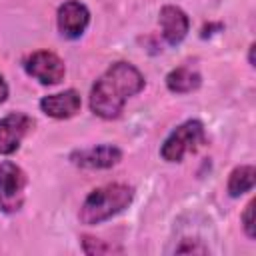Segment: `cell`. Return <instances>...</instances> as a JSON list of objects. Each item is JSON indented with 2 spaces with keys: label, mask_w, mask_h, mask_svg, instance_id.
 <instances>
[{
  "label": "cell",
  "mask_w": 256,
  "mask_h": 256,
  "mask_svg": "<svg viewBox=\"0 0 256 256\" xmlns=\"http://www.w3.org/2000/svg\"><path fill=\"white\" fill-rule=\"evenodd\" d=\"M144 88V76L128 62L112 64L92 86L90 108L96 116L112 120L118 118L126 100Z\"/></svg>",
  "instance_id": "1"
},
{
  "label": "cell",
  "mask_w": 256,
  "mask_h": 256,
  "mask_svg": "<svg viewBox=\"0 0 256 256\" xmlns=\"http://www.w3.org/2000/svg\"><path fill=\"white\" fill-rule=\"evenodd\" d=\"M132 198H134V190L126 184H108V186L96 188L84 200L78 218L82 224H88V226L100 224L116 216L124 208H128Z\"/></svg>",
  "instance_id": "2"
},
{
  "label": "cell",
  "mask_w": 256,
  "mask_h": 256,
  "mask_svg": "<svg viewBox=\"0 0 256 256\" xmlns=\"http://www.w3.org/2000/svg\"><path fill=\"white\" fill-rule=\"evenodd\" d=\"M204 142V126L198 120L180 124L162 144V158L168 162H180L188 152H194Z\"/></svg>",
  "instance_id": "3"
},
{
  "label": "cell",
  "mask_w": 256,
  "mask_h": 256,
  "mask_svg": "<svg viewBox=\"0 0 256 256\" xmlns=\"http://www.w3.org/2000/svg\"><path fill=\"white\" fill-rule=\"evenodd\" d=\"M26 174L10 160L0 164V208L4 212H16L24 204Z\"/></svg>",
  "instance_id": "4"
},
{
  "label": "cell",
  "mask_w": 256,
  "mask_h": 256,
  "mask_svg": "<svg viewBox=\"0 0 256 256\" xmlns=\"http://www.w3.org/2000/svg\"><path fill=\"white\" fill-rule=\"evenodd\" d=\"M24 68L40 84H58L66 72L64 62L54 52H48V50H38L32 56H28L24 62Z\"/></svg>",
  "instance_id": "5"
},
{
  "label": "cell",
  "mask_w": 256,
  "mask_h": 256,
  "mask_svg": "<svg viewBox=\"0 0 256 256\" xmlns=\"http://www.w3.org/2000/svg\"><path fill=\"white\" fill-rule=\"evenodd\" d=\"M34 126L32 118L22 112H12L0 120V154H12L18 150L26 132Z\"/></svg>",
  "instance_id": "6"
},
{
  "label": "cell",
  "mask_w": 256,
  "mask_h": 256,
  "mask_svg": "<svg viewBox=\"0 0 256 256\" xmlns=\"http://www.w3.org/2000/svg\"><path fill=\"white\" fill-rule=\"evenodd\" d=\"M90 22L88 8L78 0H68L58 8V30L64 38H78Z\"/></svg>",
  "instance_id": "7"
},
{
  "label": "cell",
  "mask_w": 256,
  "mask_h": 256,
  "mask_svg": "<svg viewBox=\"0 0 256 256\" xmlns=\"http://www.w3.org/2000/svg\"><path fill=\"white\" fill-rule=\"evenodd\" d=\"M122 158L120 148L112 146V144H100L88 150H80L72 154V162L82 166V168H92V170H100V168H112L114 164H118Z\"/></svg>",
  "instance_id": "8"
},
{
  "label": "cell",
  "mask_w": 256,
  "mask_h": 256,
  "mask_svg": "<svg viewBox=\"0 0 256 256\" xmlns=\"http://www.w3.org/2000/svg\"><path fill=\"white\" fill-rule=\"evenodd\" d=\"M80 104L82 102H80V96L76 90H64L60 94H50L40 100L42 112L52 118H58V120L74 116L80 110Z\"/></svg>",
  "instance_id": "9"
},
{
  "label": "cell",
  "mask_w": 256,
  "mask_h": 256,
  "mask_svg": "<svg viewBox=\"0 0 256 256\" xmlns=\"http://www.w3.org/2000/svg\"><path fill=\"white\" fill-rule=\"evenodd\" d=\"M160 26H162L164 40L176 46L184 40L188 32V16L178 6H164L160 10Z\"/></svg>",
  "instance_id": "10"
},
{
  "label": "cell",
  "mask_w": 256,
  "mask_h": 256,
  "mask_svg": "<svg viewBox=\"0 0 256 256\" xmlns=\"http://www.w3.org/2000/svg\"><path fill=\"white\" fill-rule=\"evenodd\" d=\"M166 86L176 92V94H186L192 92L200 86V74L196 70H192L190 66H180L174 68L168 76H166Z\"/></svg>",
  "instance_id": "11"
},
{
  "label": "cell",
  "mask_w": 256,
  "mask_h": 256,
  "mask_svg": "<svg viewBox=\"0 0 256 256\" xmlns=\"http://www.w3.org/2000/svg\"><path fill=\"white\" fill-rule=\"evenodd\" d=\"M254 166H238L232 170L228 178V194L230 196H242L244 192L252 190L254 186Z\"/></svg>",
  "instance_id": "12"
},
{
  "label": "cell",
  "mask_w": 256,
  "mask_h": 256,
  "mask_svg": "<svg viewBox=\"0 0 256 256\" xmlns=\"http://www.w3.org/2000/svg\"><path fill=\"white\" fill-rule=\"evenodd\" d=\"M82 244H84V252L86 254H106V252H114L116 250L114 246H106L100 240L90 238V236H84L82 238Z\"/></svg>",
  "instance_id": "13"
},
{
  "label": "cell",
  "mask_w": 256,
  "mask_h": 256,
  "mask_svg": "<svg viewBox=\"0 0 256 256\" xmlns=\"http://www.w3.org/2000/svg\"><path fill=\"white\" fill-rule=\"evenodd\" d=\"M252 212H254V202H250L246 206V212L242 214V222H244V230L248 234V238H254V220H252Z\"/></svg>",
  "instance_id": "14"
},
{
  "label": "cell",
  "mask_w": 256,
  "mask_h": 256,
  "mask_svg": "<svg viewBox=\"0 0 256 256\" xmlns=\"http://www.w3.org/2000/svg\"><path fill=\"white\" fill-rule=\"evenodd\" d=\"M176 252H206V248L204 246H200V244H188V246H180V248H176Z\"/></svg>",
  "instance_id": "15"
},
{
  "label": "cell",
  "mask_w": 256,
  "mask_h": 256,
  "mask_svg": "<svg viewBox=\"0 0 256 256\" xmlns=\"http://www.w3.org/2000/svg\"><path fill=\"white\" fill-rule=\"evenodd\" d=\"M6 96H8V86H6L4 78L0 76V102H4V100H6Z\"/></svg>",
  "instance_id": "16"
}]
</instances>
